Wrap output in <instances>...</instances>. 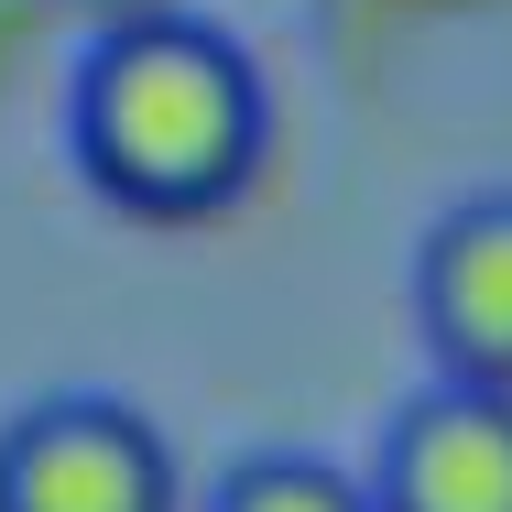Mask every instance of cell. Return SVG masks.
Segmentation results:
<instances>
[{
	"mask_svg": "<svg viewBox=\"0 0 512 512\" xmlns=\"http://www.w3.org/2000/svg\"><path fill=\"white\" fill-rule=\"evenodd\" d=\"M120 11H164V0H99V22H120Z\"/></svg>",
	"mask_w": 512,
	"mask_h": 512,
	"instance_id": "8992f818",
	"label": "cell"
},
{
	"mask_svg": "<svg viewBox=\"0 0 512 512\" xmlns=\"http://www.w3.org/2000/svg\"><path fill=\"white\" fill-rule=\"evenodd\" d=\"M175 447L120 393H44L0 425V512H175Z\"/></svg>",
	"mask_w": 512,
	"mask_h": 512,
	"instance_id": "7a4b0ae2",
	"label": "cell"
},
{
	"mask_svg": "<svg viewBox=\"0 0 512 512\" xmlns=\"http://www.w3.org/2000/svg\"><path fill=\"white\" fill-rule=\"evenodd\" d=\"M382 512H512V393L480 382H425L393 404L382 458H371Z\"/></svg>",
	"mask_w": 512,
	"mask_h": 512,
	"instance_id": "277c9868",
	"label": "cell"
},
{
	"mask_svg": "<svg viewBox=\"0 0 512 512\" xmlns=\"http://www.w3.org/2000/svg\"><path fill=\"white\" fill-rule=\"evenodd\" d=\"M66 142L99 197L142 207V218H207L251 186V164L273 142V99L229 22L120 11L88 33L77 77H66Z\"/></svg>",
	"mask_w": 512,
	"mask_h": 512,
	"instance_id": "6da1fadb",
	"label": "cell"
},
{
	"mask_svg": "<svg viewBox=\"0 0 512 512\" xmlns=\"http://www.w3.org/2000/svg\"><path fill=\"white\" fill-rule=\"evenodd\" d=\"M207 512H382V502H371L360 469H338L316 447H251V458L218 469Z\"/></svg>",
	"mask_w": 512,
	"mask_h": 512,
	"instance_id": "5b68a950",
	"label": "cell"
},
{
	"mask_svg": "<svg viewBox=\"0 0 512 512\" xmlns=\"http://www.w3.org/2000/svg\"><path fill=\"white\" fill-rule=\"evenodd\" d=\"M414 316L436 382L512 393V186L436 207V229L414 240Z\"/></svg>",
	"mask_w": 512,
	"mask_h": 512,
	"instance_id": "3957f363",
	"label": "cell"
}]
</instances>
